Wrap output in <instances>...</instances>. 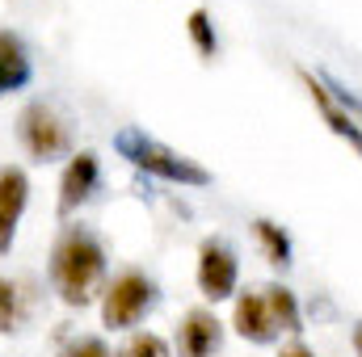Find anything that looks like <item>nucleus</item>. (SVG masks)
I'll list each match as a JSON object with an SVG mask.
<instances>
[{
  "label": "nucleus",
  "instance_id": "obj_1",
  "mask_svg": "<svg viewBox=\"0 0 362 357\" xmlns=\"http://www.w3.org/2000/svg\"><path fill=\"white\" fill-rule=\"evenodd\" d=\"M51 286L59 294L64 307H89L93 298H101V282H105V244L97 240V231L85 223H68L55 236L51 248Z\"/></svg>",
  "mask_w": 362,
  "mask_h": 357
},
{
  "label": "nucleus",
  "instance_id": "obj_2",
  "mask_svg": "<svg viewBox=\"0 0 362 357\" xmlns=\"http://www.w3.org/2000/svg\"><path fill=\"white\" fill-rule=\"evenodd\" d=\"M114 152L131 169H139V173H148V177H156V181H169V185H181V189H206L211 185V169L206 164H198L194 156H185L177 147L152 139L139 126H122L114 135Z\"/></svg>",
  "mask_w": 362,
  "mask_h": 357
},
{
  "label": "nucleus",
  "instance_id": "obj_3",
  "mask_svg": "<svg viewBox=\"0 0 362 357\" xmlns=\"http://www.w3.org/2000/svg\"><path fill=\"white\" fill-rule=\"evenodd\" d=\"M160 307V286L144 269H122L105 290H101V324L110 332L139 328L152 311Z\"/></svg>",
  "mask_w": 362,
  "mask_h": 357
},
{
  "label": "nucleus",
  "instance_id": "obj_4",
  "mask_svg": "<svg viewBox=\"0 0 362 357\" xmlns=\"http://www.w3.org/2000/svg\"><path fill=\"white\" fill-rule=\"evenodd\" d=\"M17 135H21V147L34 156V160H59L72 152V131L68 122L47 105V101H30L17 118Z\"/></svg>",
  "mask_w": 362,
  "mask_h": 357
},
{
  "label": "nucleus",
  "instance_id": "obj_5",
  "mask_svg": "<svg viewBox=\"0 0 362 357\" xmlns=\"http://www.w3.org/2000/svg\"><path fill=\"white\" fill-rule=\"evenodd\" d=\"M198 290L206 303H223V298H236V286H240V257L236 248L223 240V236H206L198 244Z\"/></svg>",
  "mask_w": 362,
  "mask_h": 357
},
{
  "label": "nucleus",
  "instance_id": "obj_6",
  "mask_svg": "<svg viewBox=\"0 0 362 357\" xmlns=\"http://www.w3.org/2000/svg\"><path fill=\"white\" fill-rule=\"evenodd\" d=\"M97 185H101V160L93 152H72L68 164H64V173H59V202H55L59 219L76 214L97 193Z\"/></svg>",
  "mask_w": 362,
  "mask_h": 357
},
{
  "label": "nucleus",
  "instance_id": "obj_7",
  "mask_svg": "<svg viewBox=\"0 0 362 357\" xmlns=\"http://www.w3.org/2000/svg\"><path fill=\"white\" fill-rule=\"evenodd\" d=\"M299 85L308 89V97H312V105H316V114L325 118V126L341 139V143H350V152L362 160V122L350 114V109H341L337 101H333V92L320 85V76L312 72V68H299Z\"/></svg>",
  "mask_w": 362,
  "mask_h": 357
},
{
  "label": "nucleus",
  "instance_id": "obj_8",
  "mask_svg": "<svg viewBox=\"0 0 362 357\" xmlns=\"http://www.w3.org/2000/svg\"><path fill=\"white\" fill-rule=\"evenodd\" d=\"M25 202H30V177H25V169L4 164L0 169V257L13 253V240H17Z\"/></svg>",
  "mask_w": 362,
  "mask_h": 357
},
{
  "label": "nucleus",
  "instance_id": "obj_9",
  "mask_svg": "<svg viewBox=\"0 0 362 357\" xmlns=\"http://www.w3.org/2000/svg\"><path fill=\"white\" fill-rule=\"evenodd\" d=\"M223 345V324L215 311L206 307H194L185 311L177 324V353L181 357H215Z\"/></svg>",
  "mask_w": 362,
  "mask_h": 357
},
{
  "label": "nucleus",
  "instance_id": "obj_10",
  "mask_svg": "<svg viewBox=\"0 0 362 357\" xmlns=\"http://www.w3.org/2000/svg\"><path fill=\"white\" fill-rule=\"evenodd\" d=\"M232 328H236V337H245L249 345H274V341H278V328H274L270 307H266L262 290H240V294H236Z\"/></svg>",
  "mask_w": 362,
  "mask_h": 357
},
{
  "label": "nucleus",
  "instance_id": "obj_11",
  "mask_svg": "<svg viewBox=\"0 0 362 357\" xmlns=\"http://www.w3.org/2000/svg\"><path fill=\"white\" fill-rule=\"evenodd\" d=\"M30 80H34V63H30L25 42L13 30H0V97L25 89Z\"/></svg>",
  "mask_w": 362,
  "mask_h": 357
},
{
  "label": "nucleus",
  "instance_id": "obj_12",
  "mask_svg": "<svg viewBox=\"0 0 362 357\" xmlns=\"http://www.w3.org/2000/svg\"><path fill=\"white\" fill-rule=\"evenodd\" d=\"M262 298H266V307H270V320H274V328H278V337H282V332H291V337L303 332V311H299V298H295L291 286L270 282V286H262Z\"/></svg>",
  "mask_w": 362,
  "mask_h": 357
},
{
  "label": "nucleus",
  "instance_id": "obj_13",
  "mask_svg": "<svg viewBox=\"0 0 362 357\" xmlns=\"http://www.w3.org/2000/svg\"><path fill=\"white\" fill-rule=\"evenodd\" d=\"M253 236H257V244H262V253H266V261H270L274 269L291 265L295 248H291V236H286L282 223H274V219H253Z\"/></svg>",
  "mask_w": 362,
  "mask_h": 357
},
{
  "label": "nucleus",
  "instance_id": "obj_14",
  "mask_svg": "<svg viewBox=\"0 0 362 357\" xmlns=\"http://www.w3.org/2000/svg\"><path fill=\"white\" fill-rule=\"evenodd\" d=\"M185 34H189L194 51H198L202 59H215V55H219V34H215V17H211L206 8H189V17H185Z\"/></svg>",
  "mask_w": 362,
  "mask_h": 357
},
{
  "label": "nucleus",
  "instance_id": "obj_15",
  "mask_svg": "<svg viewBox=\"0 0 362 357\" xmlns=\"http://www.w3.org/2000/svg\"><path fill=\"white\" fill-rule=\"evenodd\" d=\"M118 357H169V341L156 337V332H135V337L118 349Z\"/></svg>",
  "mask_w": 362,
  "mask_h": 357
},
{
  "label": "nucleus",
  "instance_id": "obj_16",
  "mask_svg": "<svg viewBox=\"0 0 362 357\" xmlns=\"http://www.w3.org/2000/svg\"><path fill=\"white\" fill-rule=\"evenodd\" d=\"M316 76H320V85H325V89L333 92V101H337L341 109H350V114H354V118L362 122V92H358V89H350L346 80H337L333 72H316Z\"/></svg>",
  "mask_w": 362,
  "mask_h": 357
},
{
  "label": "nucleus",
  "instance_id": "obj_17",
  "mask_svg": "<svg viewBox=\"0 0 362 357\" xmlns=\"http://www.w3.org/2000/svg\"><path fill=\"white\" fill-rule=\"evenodd\" d=\"M21 320V294L8 277H0V332H13Z\"/></svg>",
  "mask_w": 362,
  "mask_h": 357
},
{
  "label": "nucleus",
  "instance_id": "obj_18",
  "mask_svg": "<svg viewBox=\"0 0 362 357\" xmlns=\"http://www.w3.org/2000/svg\"><path fill=\"white\" fill-rule=\"evenodd\" d=\"M59 357H110V345L101 337H81V341H72Z\"/></svg>",
  "mask_w": 362,
  "mask_h": 357
},
{
  "label": "nucleus",
  "instance_id": "obj_19",
  "mask_svg": "<svg viewBox=\"0 0 362 357\" xmlns=\"http://www.w3.org/2000/svg\"><path fill=\"white\" fill-rule=\"evenodd\" d=\"M278 357H316V353H312L308 345H299V341H295V345H286V349H282Z\"/></svg>",
  "mask_w": 362,
  "mask_h": 357
},
{
  "label": "nucleus",
  "instance_id": "obj_20",
  "mask_svg": "<svg viewBox=\"0 0 362 357\" xmlns=\"http://www.w3.org/2000/svg\"><path fill=\"white\" fill-rule=\"evenodd\" d=\"M354 353L362 357V320H358V324H354Z\"/></svg>",
  "mask_w": 362,
  "mask_h": 357
}]
</instances>
